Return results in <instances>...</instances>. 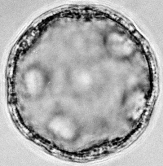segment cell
I'll use <instances>...</instances> for the list:
<instances>
[{"mask_svg":"<svg viewBox=\"0 0 163 166\" xmlns=\"http://www.w3.org/2000/svg\"><path fill=\"white\" fill-rule=\"evenodd\" d=\"M73 76V88L77 93L86 94L91 88V76L86 72H77Z\"/></svg>","mask_w":163,"mask_h":166,"instance_id":"6da1fadb","label":"cell"}]
</instances>
